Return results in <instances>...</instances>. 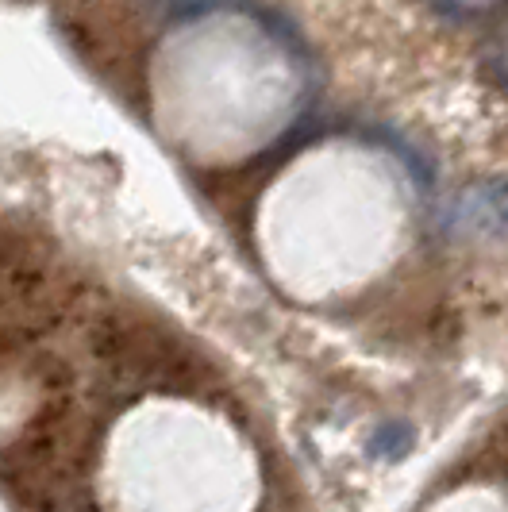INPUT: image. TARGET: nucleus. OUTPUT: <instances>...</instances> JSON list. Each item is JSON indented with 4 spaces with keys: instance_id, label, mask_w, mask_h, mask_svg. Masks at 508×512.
<instances>
[]
</instances>
